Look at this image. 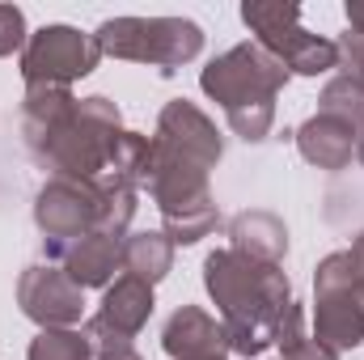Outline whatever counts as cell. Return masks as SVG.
<instances>
[{
	"instance_id": "cell-1",
	"label": "cell",
	"mask_w": 364,
	"mask_h": 360,
	"mask_svg": "<svg viewBox=\"0 0 364 360\" xmlns=\"http://www.w3.org/2000/svg\"><path fill=\"white\" fill-rule=\"evenodd\" d=\"M123 115L110 97H77L68 85H26L21 140L51 179L97 182L123 136Z\"/></svg>"
},
{
	"instance_id": "cell-2",
	"label": "cell",
	"mask_w": 364,
	"mask_h": 360,
	"mask_svg": "<svg viewBox=\"0 0 364 360\" xmlns=\"http://www.w3.org/2000/svg\"><path fill=\"white\" fill-rule=\"evenodd\" d=\"M203 288L220 309L229 352L259 360L275 344L279 318L292 305V284L272 263H255L237 250H212L203 259Z\"/></svg>"
},
{
	"instance_id": "cell-3",
	"label": "cell",
	"mask_w": 364,
	"mask_h": 360,
	"mask_svg": "<svg viewBox=\"0 0 364 360\" xmlns=\"http://www.w3.org/2000/svg\"><path fill=\"white\" fill-rule=\"evenodd\" d=\"M284 85H288V68L259 43H237L216 60H208V68L199 73V90L225 110L233 136H242L246 144L272 136L275 97Z\"/></svg>"
},
{
	"instance_id": "cell-4",
	"label": "cell",
	"mask_w": 364,
	"mask_h": 360,
	"mask_svg": "<svg viewBox=\"0 0 364 360\" xmlns=\"http://www.w3.org/2000/svg\"><path fill=\"white\" fill-rule=\"evenodd\" d=\"M93 38L102 55L149 64L157 73H174L203 51V30L186 17H110Z\"/></svg>"
},
{
	"instance_id": "cell-5",
	"label": "cell",
	"mask_w": 364,
	"mask_h": 360,
	"mask_svg": "<svg viewBox=\"0 0 364 360\" xmlns=\"http://www.w3.org/2000/svg\"><path fill=\"white\" fill-rule=\"evenodd\" d=\"M242 21L250 26L255 43L275 55L288 77H322L331 68H339V47L322 34H309L301 26V9L284 4V0H246L242 4Z\"/></svg>"
},
{
	"instance_id": "cell-6",
	"label": "cell",
	"mask_w": 364,
	"mask_h": 360,
	"mask_svg": "<svg viewBox=\"0 0 364 360\" xmlns=\"http://www.w3.org/2000/svg\"><path fill=\"white\" fill-rule=\"evenodd\" d=\"M314 339L331 352L364 344V271L352 250L326 255L314 271Z\"/></svg>"
},
{
	"instance_id": "cell-7",
	"label": "cell",
	"mask_w": 364,
	"mask_h": 360,
	"mask_svg": "<svg viewBox=\"0 0 364 360\" xmlns=\"http://www.w3.org/2000/svg\"><path fill=\"white\" fill-rule=\"evenodd\" d=\"M97 212H102L97 182H77V179L43 182V191L34 195V225L43 233L47 259H60L73 242L93 233L97 229Z\"/></svg>"
},
{
	"instance_id": "cell-8",
	"label": "cell",
	"mask_w": 364,
	"mask_h": 360,
	"mask_svg": "<svg viewBox=\"0 0 364 360\" xmlns=\"http://www.w3.org/2000/svg\"><path fill=\"white\" fill-rule=\"evenodd\" d=\"M97 60L102 47L93 34H81L77 26H43L21 51V77L26 85H73L90 77Z\"/></svg>"
},
{
	"instance_id": "cell-9",
	"label": "cell",
	"mask_w": 364,
	"mask_h": 360,
	"mask_svg": "<svg viewBox=\"0 0 364 360\" xmlns=\"http://www.w3.org/2000/svg\"><path fill=\"white\" fill-rule=\"evenodd\" d=\"M153 153L161 157H178L199 170H216V162L225 157V140L216 132V123L186 97H174L161 106L157 115V132H153Z\"/></svg>"
},
{
	"instance_id": "cell-10",
	"label": "cell",
	"mask_w": 364,
	"mask_h": 360,
	"mask_svg": "<svg viewBox=\"0 0 364 360\" xmlns=\"http://www.w3.org/2000/svg\"><path fill=\"white\" fill-rule=\"evenodd\" d=\"M17 305L38 331H60L77 327L85 314V288L68 280V271L55 263H34L17 275Z\"/></svg>"
},
{
	"instance_id": "cell-11",
	"label": "cell",
	"mask_w": 364,
	"mask_h": 360,
	"mask_svg": "<svg viewBox=\"0 0 364 360\" xmlns=\"http://www.w3.org/2000/svg\"><path fill=\"white\" fill-rule=\"evenodd\" d=\"M161 348L174 360H191V356H229V335L225 327L199 309V305H182L166 318L161 327Z\"/></svg>"
},
{
	"instance_id": "cell-12",
	"label": "cell",
	"mask_w": 364,
	"mask_h": 360,
	"mask_svg": "<svg viewBox=\"0 0 364 360\" xmlns=\"http://www.w3.org/2000/svg\"><path fill=\"white\" fill-rule=\"evenodd\" d=\"M292 140H296V149H301V157L309 166L331 170V174L335 170H348L352 157H356V132L343 119H335V115H309L292 132Z\"/></svg>"
},
{
	"instance_id": "cell-13",
	"label": "cell",
	"mask_w": 364,
	"mask_h": 360,
	"mask_svg": "<svg viewBox=\"0 0 364 360\" xmlns=\"http://www.w3.org/2000/svg\"><path fill=\"white\" fill-rule=\"evenodd\" d=\"M55 263L68 271V280H73L77 288H110V284L119 280L114 271H123V242L93 229L81 242H73Z\"/></svg>"
},
{
	"instance_id": "cell-14",
	"label": "cell",
	"mask_w": 364,
	"mask_h": 360,
	"mask_svg": "<svg viewBox=\"0 0 364 360\" xmlns=\"http://www.w3.org/2000/svg\"><path fill=\"white\" fill-rule=\"evenodd\" d=\"M229 250L255 259V263H272L279 268V259L288 255V229L275 212H263V208H246L229 221Z\"/></svg>"
},
{
	"instance_id": "cell-15",
	"label": "cell",
	"mask_w": 364,
	"mask_h": 360,
	"mask_svg": "<svg viewBox=\"0 0 364 360\" xmlns=\"http://www.w3.org/2000/svg\"><path fill=\"white\" fill-rule=\"evenodd\" d=\"M153 305H157V301H153V284H144V280H136V275H127V271H123V275L106 288L97 318H102V322H110L119 335L136 339V335L149 327Z\"/></svg>"
},
{
	"instance_id": "cell-16",
	"label": "cell",
	"mask_w": 364,
	"mask_h": 360,
	"mask_svg": "<svg viewBox=\"0 0 364 360\" xmlns=\"http://www.w3.org/2000/svg\"><path fill=\"white\" fill-rule=\"evenodd\" d=\"M174 268V242L166 233H127L123 238V271L144 280V284H161Z\"/></svg>"
},
{
	"instance_id": "cell-17",
	"label": "cell",
	"mask_w": 364,
	"mask_h": 360,
	"mask_svg": "<svg viewBox=\"0 0 364 360\" xmlns=\"http://www.w3.org/2000/svg\"><path fill=\"white\" fill-rule=\"evenodd\" d=\"M106 174L119 179V182H127V186H136V191L149 186V179H153V136H144V132H123Z\"/></svg>"
},
{
	"instance_id": "cell-18",
	"label": "cell",
	"mask_w": 364,
	"mask_h": 360,
	"mask_svg": "<svg viewBox=\"0 0 364 360\" xmlns=\"http://www.w3.org/2000/svg\"><path fill=\"white\" fill-rule=\"evenodd\" d=\"M275 348L284 352L279 360H339V352H331L326 344H318L309 331H305V309L292 301L279 318V331H275Z\"/></svg>"
},
{
	"instance_id": "cell-19",
	"label": "cell",
	"mask_w": 364,
	"mask_h": 360,
	"mask_svg": "<svg viewBox=\"0 0 364 360\" xmlns=\"http://www.w3.org/2000/svg\"><path fill=\"white\" fill-rule=\"evenodd\" d=\"M318 115H335V119H343L356 132L364 123V85L356 77H348V73L331 77L326 90L318 93Z\"/></svg>"
},
{
	"instance_id": "cell-20",
	"label": "cell",
	"mask_w": 364,
	"mask_h": 360,
	"mask_svg": "<svg viewBox=\"0 0 364 360\" xmlns=\"http://www.w3.org/2000/svg\"><path fill=\"white\" fill-rule=\"evenodd\" d=\"M26 360H93V344L85 331L60 327V331H38L30 339Z\"/></svg>"
},
{
	"instance_id": "cell-21",
	"label": "cell",
	"mask_w": 364,
	"mask_h": 360,
	"mask_svg": "<svg viewBox=\"0 0 364 360\" xmlns=\"http://www.w3.org/2000/svg\"><path fill=\"white\" fill-rule=\"evenodd\" d=\"M343 17H348V30L335 43L339 47V68L364 85V0H348Z\"/></svg>"
},
{
	"instance_id": "cell-22",
	"label": "cell",
	"mask_w": 364,
	"mask_h": 360,
	"mask_svg": "<svg viewBox=\"0 0 364 360\" xmlns=\"http://www.w3.org/2000/svg\"><path fill=\"white\" fill-rule=\"evenodd\" d=\"M30 43L26 34V13L17 4H0V60L4 55H21Z\"/></svg>"
},
{
	"instance_id": "cell-23",
	"label": "cell",
	"mask_w": 364,
	"mask_h": 360,
	"mask_svg": "<svg viewBox=\"0 0 364 360\" xmlns=\"http://www.w3.org/2000/svg\"><path fill=\"white\" fill-rule=\"evenodd\" d=\"M93 360H144L132 344H110V348H93Z\"/></svg>"
},
{
	"instance_id": "cell-24",
	"label": "cell",
	"mask_w": 364,
	"mask_h": 360,
	"mask_svg": "<svg viewBox=\"0 0 364 360\" xmlns=\"http://www.w3.org/2000/svg\"><path fill=\"white\" fill-rule=\"evenodd\" d=\"M356 162H364V123L356 127Z\"/></svg>"
},
{
	"instance_id": "cell-25",
	"label": "cell",
	"mask_w": 364,
	"mask_h": 360,
	"mask_svg": "<svg viewBox=\"0 0 364 360\" xmlns=\"http://www.w3.org/2000/svg\"><path fill=\"white\" fill-rule=\"evenodd\" d=\"M191 360H229V356H191Z\"/></svg>"
}]
</instances>
